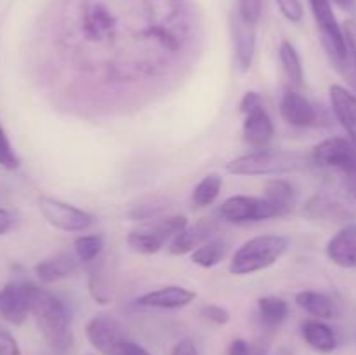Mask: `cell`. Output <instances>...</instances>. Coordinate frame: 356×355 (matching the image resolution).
<instances>
[{
	"label": "cell",
	"mask_w": 356,
	"mask_h": 355,
	"mask_svg": "<svg viewBox=\"0 0 356 355\" xmlns=\"http://www.w3.org/2000/svg\"><path fill=\"white\" fill-rule=\"evenodd\" d=\"M63 35L76 80L87 77L79 93L111 103L149 93L179 68L198 14L191 0H65Z\"/></svg>",
	"instance_id": "1"
},
{
	"label": "cell",
	"mask_w": 356,
	"mask_h": 355,
	"mask_svg": "<svg viewBox=\"0 0 356 355\" xmlns=\"http://www.w3.org/2000/svg\"><path fill=\"white\" fill-rule=\"evenodd\" d=\"M31 315L44 341L54 354L63 355L70 352L73 345L72 317L58 296L35 285L31 294Z\"/></svg>",
	"instance_id": "2"
},
{
	"label": "cell",
	"mask_w": 356,
	"mask_h": 355,
	"mask_svg": "<svg viewBox=\"0 0 356 355\" xmlns=\"http://www.w3.org/2000/svg\"><path fill=\"white\" fill-rule=\"evenodd\" d=\"M315 166L313 157L301 152H277V150H254L226 164V171L235 176H270L305 171Z\"/></svg>",
	"instance_id": "3"
},
{
	"label": "cell",
	"mask_w": 356,
	"mask_h": 355,
	"mask_svg": "<svg viewBox=\"0 0 356 355\" xmlns=\"http://www.w3.org/2000/svg\"><path fill=\"white\" fill-rule=\"evenodd\" d=\"M289 249V239L284 235L252 237L238 247L229 261L233 275H250L266 270L277 263Z\"/></svg>",
	"instance_id": "4"
},
{
	"label": "cell",
	"mask_w": 356,
	"mask_h": 355,
	"mask_svg": "<svg viewBox=\"0 0 356 355\" xmlns=\"http://www.w3.org/2000/svg\"><path fill=\"white\" fill-rule=\"evenodd\" d=\"M186 226V216H165V218L145 223V225L131 230L127 235V246L138 254H155L162 249L163 244L170 242Z\"/></svg>",
	"instance_id": "5"
},
{
	"label": "cell",
	"mask_w": 356,
	"mask_h": 355,
	"mask_svg": "<svg viewBox=\"0 0 356 355\" xmlns=\"http://www.w3.org/2000/svg\"><path fill=\"white\" fill-rule=\"evenodd\" d=\"M309 6H312V13L320 31L323 47L336 65L343 66L348 61L346 38H344L343 26L334 14L332 3L330 0H309Z\"/></svg>",
	"instance_id": "6"
},
{
	"label": "cell",
	"mask_w": 356,
	"mask_h": 355,
	"mask_svg": "<svg viewBox=\"0 0 356 355\" xmlns=\"http://www.w3.org/2000/svg\"><path fill=\"white\" fill-rule=\"evenodd\" d=\"M38 209L49 225L63 232H83L94 223L92 214L76 205L66 204L58 198L40 195L38 197Z\"/></svg>",
	"instance_id": "7"
},
{
	"label": "cell",
	"mask_w": 356,
	"mask_h": 355,
	"mask_svg": "<svg viewBox=\"0 0 356 355\" xmlns=\"http://www.w3.org/2000/svg\"><path fill=\"white\" fill-rule=\"evenodd\" d=\"M312 157L315 166L336 171L341 176L356 169V145L346 138H330L318 143L313 148Z\"/></svg>",
	"instance_id": "8"
},
{
	"label": "cell",
	"mask_w": 356,
	"mask_h": 355,
	"mask_svg": "<svg viewBox=\"0 0 356 355\" xmlns=\"http://www.w3.org/2000/svg\"><path fill=\"white\" fill-rule=\"evenodd\" d=\"M219 214L229 223L263 221V219L282 216L270 200L264 197H249V195H235L226 198L219 207Z\"/></svg>",
	"instance_id": "9"
},
{
	"label": "cell",
	"mask_w": 356,
	"mask_h": 355,
	"mask_svg": "<svg viewBox=\"0 0 356 355\" xmlns=\"http://www.w3.org/2000/svg\"><path fill=\"white\" fill-rule=\"evenodd\" d=\"M86 336L92 348H96L101 355H117L120 345L129 340L120 322L104 313L89 319V322L86 324Z\"/></svg>",
	"instance_id": "10"
},
{
	"label": "cell",
	"mask_w": 356,
	"mask_h": 355,
	"mask_svg": "<svg viewBox=\"0 0 356 355\" xmlns=\"http://www.w3.org/2000/svg\"><path fill=\"white\" fill-rule=\"evenodd\" d=\"M35 284L14 281L0 289V317L13 326H21L31 313V294Z\"/></svg>",
	"instance_id": "11"
},
{
	"label": "cell",
	"mask_w": 356,
	"mask_h": 355,
	"mask_svg": "<svg viewBox=\"0 0 356 355\" xmlns=\"http://www.w3.org/2000/svg\"><path fill=\"white\" fill-rule=\"evenodd\" d=\"M232 37L236 68L242 73L249 72L254 63V56H256V24L243 19L238 13L233 14Z\"/></svg>",
	"instance_id": "12"
},
{
	"label": "cell",
	"mask_w": 356,
	"mask_h": 355,
	"mask_svg": "<svg viewBox=\"0 0 356 355\" xmlns=\"http://www.w3.org/2000/svg\"><path fill=\"white\" fill-rule=\"evenodd\" d=\"M245 118H243V141L254 150H264L275 136V125L271 120L270 113L264 110L263 104L250 108L245 111Z\"/></svg>",
	"instance_id": "13"
},
{
	"label": "cell",
	"mask_w": 356,
	"mask_h": 355,
	"mask_svg": "<svg viewBox=\"0 0 356 355\" xmlns=\"http://www.w3.org/2000/svg\"><path fill=\"white\" fill-rule=\"evenodd\" d=\"M195 298H197V294L191 289L183 287V285H165V287L155 289V291L139 296L136 303L139 306H146V308L177 310L190 305Z\"/></svg>",
	"instance_id": "14"
},
{
	"label": "cell",
	"mask_w": 356,
	"mask_h": 355,
	"mask_svg": "<svg viewBox=\"0 0 356 355\" xmlns=\"http://www.w3.org/2000/svg\"><path fill=\"white\" fill-rule=\"evenodd\" d=\"M356 205L346 195L341 191L339 194H320L315 195L306 205V214L313 218H325V219H337L346 218L353 214Z\"/></svg>",
	"instance_id": "15"
},
{
	"label": "cell",
	"mask_w": 356,
	"mask_h": 355,
	"mask_svg": "<svg viewBox=\"0 0 356 355\" xmlns=\"http://www.w3.org/2000/svg\"><path fill=\"white\" fill-rule=\"evenodd\" d=\"M280 113L287 124L296 125V127L316 125V120H318L315 106L296 90H287L284 94L280 101Z\"/></svg>",
	"instance_id": "16"
},
{
	"label": "cell",
	"mask_w": 356,
	"mask_h": 355,
	"mask_svg": "<svg viewBox=\"0 0 356 355\" xmlns=\"http://www.w3.org/2000/svg\"><path fill=\"white\" fill-rule=\"evenodd\" d=\"M327 258L343 268H356V223L343 226L327 244Z\"/></svg>",
	"instance_id": "17"
},
{
	"label": "cell",
	"mask_w": 356,
	"mask_h": 355,
	"mask_svg": "<svg viewBox=\"0 0 356 355\" xmlns=\"http://www.w3.org/2000/svg\"><path fill=\"white\" fill-rule=\"evenodd\" d=\"M330 103L337 120L356 145V96L343 86H330Z\"/></svg>",
	"instance_id": "18"
},
{
	"label": "cell",
	"mask_w": 356,
	"mask_h": 355,
	"mask_svg": "<svg viewBox=\"0 0 356 355\" xmlns=\"http://www.w3.org/2000/svg\"><path fill=\"white\" fill-rule=\"evenodd\" d=\"M214 230V225L209 221H200L193 226H186L183 232H179L170 240L169 253L174 254V256H183V254L193 253L205 240L212 239Z\"/></svg>",
	"instance_id": "19"
},
{
	"label": "cell",
	"mask_w": 356,
	"mask_h": 355,
	"mask_svg": "<svg viewBox=\"0 0 356 355\" xmlns=\"http://www.w3.org/2000/svg\"><path fill=\"white\" fill-rule=\"evenodd\" d=\"M76 260L79 258L70 253L56 254V256H51L37 263L35 274L45 284H52V282H58L72 275L76 268Z\"/></svg>",
	"instance_id": "20"
},
{
	"label": "cell",
	"mask_w": 356,
	"mask_h": 355,
	"mask_svg": "<svg viewBox=\"0 0 356 355\" xmlns=\"http://www.w3.org/2000/svg\"><path fill=\"white\" fill-rule=\"evenodd\" d=\"M296 303L316 319H334L337 315V303L325 292L301 291L296 294Z\"/></svg>",
	"instance_id": "21"
},
{
	"label": "cell",
	"mask_w": 356,
	"mask_h": 355,
	"mask_svg": "<svg viewBox=\"0 0 356 355\" xmlns=\"http://www.w3.org/2000/svg\"><path fill=\"white\" fill-rule=\"evenodd\" d=\"M302 338L318 354H330L337 347L336 333L320 320H306L302 324Z\"/></svg>",
	"instance_id": "22"
},
{
	"label": "cell",
	"mask_w": 356,
	"mask_h": 355,
	"mask_svg": "<svg viewBox=\"0 0 356 355\" xmlns=\"http://www.w3.org/2000/svg\"><path fill=\"white\" fill-rule=\"evenodd\" d=\"M257 315H259L261 326L266 329H277L287 319L289 305L285 299L277 298V296H264L257 301Z\"/></svg>",
	"instance_id": "23"
},
{
	"label": "cell",
	"mask_w": 356,
	"mask_h": 355,
	"mask_svg": "<svg viewBox=\"0 0 356 355\" xmlns=\"http://www.w3.org/2000/svg\"><path fill=\"white\" fill-rule=\"evenodd\" d=\"M228 247L229 244L225 239H216V237H212V239L205 240L202 246H198L191 253V261L202 268H212L225 260L226 253H228Z\"/></svg>",
	"instance_id": "24"
},
{
	"label": "cell",
	"mask_w": 356,
	"mask_h": 355,
	"mask_svg": "<svg viewBox=\"0 0 356 355\" xmlns=\"http://www.w3.org/2000/svg\"><path fill=\"white\" fill-rule=\"evenodd\" d=\"M264 198L270 200L280 211V214L284 216L296 204L294 187L285 180H271L264 187Z\"/></svg>",
	"instance_id": "25"
},
{
	"label": "cell",
	"mask_w": 356,
	"mask_h": 355,
	"mask_svg": "<svg viewBox=\"0 0 356 355\" xmlns=\"http://www.w3.org/2000/svg\"><path fill=\"white\" fill-rule=\"evenodd\" d=\"M278 58H280L282 68L287 75L289 82L296 87H302L305 84V72H302V63L298 51L289 40H284L278 47Z\"/></svg>",
	"instance_id": "26"
},
{
	"label": "cell",
	"mask_w": 356,
	"mask_h": 355,
	"mask_svg": "<svg viewBox=\"0 0 356 355\" xmlns=\"http://www.w3.org/2000/svg\"><path fill=\"white\" fill-rule=\"evenodd\" d=\"M221 188L222 178L216 173L207 174V176L202 178V180L198 181L197 187H195L191 200H193V204L197 205V207H207V205H211L212 202L218 198Z\"/></svg>",
	"instance_id": "27"
},
{
	"label": "cell",
	"mask_w": 356,
	"mask_h": 355,
	"mask_svg": "<svg viewBox=\"0 0 356 355\" xmlns=\"http://www.w3.org/2000/svg\"><path fill=\"white\" fill-rule=\"evenodd\" d=\"M73 246H75V256L79 258V261L89 263V261L99 258L104 247V240L101 235H82L76 237Z\"/></svg>",
	"instance_id": "28"
},
{
	"label": "cell",
	"mask_w": 356,
	"mask_h": 355,
	"mask_svg": "<svg viewBox=\"0 0 356 355\" xmlns=\"http://www.w3.org/2000/svg\"><path fill=\"white\" fill-rule=\"evenodd\" d=\"M19 157L14 152L13 145H10L9 138H7L6 131L0 124V166L7 171H14L19 167Z\"/></svg>",
	"instance_id": "29"
},
{
	"label": "cell",
	"mask_w": 356,
	"mask_h": 355,
	"mask_svg": "<svg viewBox=\"0 0 356 355\" xmlns=\"http://www.w3.org/2000/svg\"><path fill=\"white\" fill-rule=\"evenodd\" d=\"M263 13V0H238V14L249 23L257 24Z\"/></svg>",
	"instance_id": "30"
},
{
	"label": "cell",
	"mask_w": 356,
	"mask_h": 355,
	"mask_svg": "<svg viewBox=\"0 0 356 355\" xmlns=\"http://www.w3.org/2000/svg\"><path fill=\"white\" fill-rule=\"evenodd\" d=\"M277 6L291 23H299L305 17V7L301 0H277Z\"/></svg>",
	"instance_id": "31"
},
{
	"label": "cell",
	"mask_w": 356,
	"mask_h": 355,
	"mask_svg": "<svg viewBox=\"0 0 356 355\" xmlns=\"http://www.w3.org/2000/svg\"><path fill=\"white\" fill-rule=\"evenodd\" d=\"M344 38H346V47H348V59L353 65L356 73V21H346L343 24Z\"/></svg>",
	"instance_id": "32"
},
{
	"label": "cell",
	"mask_w": 356,
	"mask_h": 355,
	"mask_svg": "<svg viewBox=\"0 0 356 355\" xmlns=\"http://www.w3.org/2000/svg\"><path fill=\"white\" fill-rule=\"evenodd\" d=\"M202 315L205 317L207 320H211V322L218 324V326H225V324L229 322V312L226 308H222V306L219 305H207L202 308Z\"/></svg>",
	"instance_id": "33"
},
{
	"label": "cell",
	"mask_w": 356,
	"mask_h": 355,
	"mask_svg": "<svg viewBox=\"0 0 356 355\" xmlns=\"http://www.w3.org/2000/svg\"><path fill=\"white\" fill-rule=\"evenodd\" d=\"M0 355H21L16 338L2 326H0Z\"/></svg>",
	"instance_id": "34"
},
{
	"label": "cell",
	"mask_w": 356,
	"mask_h": 355,
	"mask_svg": "<svg viewBox=\"0 0 356 355\" xmlns=\"http://www.w3.org/2000/svg\"><path fill=\"white\" fill-rule=\"evenodd\" d=\"M170 355H200V354H198V348L197 345H195V341L190 340V338H184V340L177 341V343L174 345Z\"/></svg>",
	"instance_id": "35"
},
{
	"label": "cell",
	"mask_w": 356,
	"mask_h": 355,
	"mask_svg": "<svg viewBox=\"0 0 356 355\" xmlns=\"http://www.w3.org/2000/svg\"><path fill=\"white\" fill-rule=\"evenodd\" d=\"M117 355H152L148 350H146L145 347H141V345L134 343V341L127 340L124 341V343L120 345V348H118Z\"/></svg>",
	"instance_id": "36"
},
{
	"label": "cell",
	"mask_w": 356,
	"mask_h": 355,
	"mask_svg": "<svg viewBox=\"0 0 356 355\" xmlns=\"http://www.w3.org/2000/svg\"><path fill=\"white\" fill-rule=\"evenodd\" d=\"M250 348H252V345L249 341L242 340V338H236V340H233L229 343L226 355H250Z\"/></svg>",
	"instance_id": "37"
},
{
	"label": "cell",
	"mask_w": 356,
	"mask_h": 355,
	"mask_svg": "<svg viewBox=\"0 0 356 355\" xmlns=\"http://www.w3.org/2000/svg\"><path fill=\"white\" fill-rule=\"evenodd\" d=\"M14 225H16V216L7 209L0 207V235H6L7 232H10Z\"/></svg>",
	"instance_id": "38"
},
{
	"label": "cell",
	"mask_w": 356,
	"mask_h": 355,
	"mask_svg": "<svg viewBox=\"0 0 356 355\" xmlns=\"http://www.w3.org/2000/svg\"><path fill=\"white\" fill-rule=\"evenodd\" d=\"M257 104H261L259 94L252 93V90H250V93L243 94L242 101H240V111H242V113H245V111H249L250 108L257 106Z\"/></svg>",
	"instance_id": "39"
},
{
	"label": "cell",
	"mask_w": 356,
	"mask_h": 355,
	"mask_svg": "<svg viewBox=\"0 0 356 355\" xmlns=\"http://www.w3.org/2000/svg\"><path fill=\"white\" fill-rule=\"evenodd\" d=\"M250 355H268V345L257 343L250 348Z\"/></svg>",
	"instance_id": "40"
},
{
	"label": "cell",
	"mask_w": 356,
	"mask_h": 355,
	"mask_svg": "<svg viewBox=\"0 0 356 355\" xmlns=\"http://www.w3.org/2000/svg\"><path fill=\"white\" fill-rule=\"evenodd\" d=\"M334 2L343 7V9H351L355 6V0H334Z\"/></svg>",
	"instance_id": "41"
},
{
	"label": "cell",
	"mask_w": 356,
	"mask_h": 355,
	"mask_svg": "<svg viewBox=\"0 0 356 355\" xmlns=\"http://www.w3.org/2000/svg\"><path fill=\"white\" fill-rule=\"evenodd\" d=\"M280 355H291V354H289V352H285V350H282Z\"/></svg>",
	"instance_id": "42"
}]
</instances>
